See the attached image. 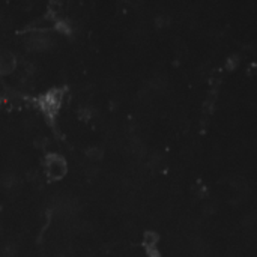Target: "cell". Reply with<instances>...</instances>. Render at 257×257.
<instances>
[{
    "mask_svg": "<svg viewBox=\"0 0 257 257\" xmlns=\"http://www.w3.org/2000/svg\"><path fill=\"white\" fill-rule=\"evenodd\" d=\"M86 157L90 160V161H98L102 158V149L99 146H90L87 150H86Z\"/></svg>",
    "mask_w": 257,
    "mask_h": 257,
    "instance_id": "8992f818",
    "label": "cell"
},
{
    "mask_svg": "<svg viewBox=\"0 0 257 257\" xmlns=\"http://www.w3.org/2000/svg\"><path fill=\"white\" fill-rule=\"evenodd\" d=\"M45 169H47V175L50 179L59 181L66 175L68 164L64 157L50 153V155H47V158H45Z\"/></svg>",
    "mask_w": 257,
    "mask_h": 257,
    "instance_id": "6da1fadb",
    "label": "cell"
},
{
    "mask_svg": "<svg viewBox=\"0 0 257 257\" xmlns=\"http://www.w3.org/2000/svg\"><path fill=\"white\" fill-rule=\"evenodd\" d=\"M17 176L14 173H6L3 178H2V184L5 185V188H12L17 185Z\"/></svg>",
    "mask_w": 257,
    "mask_h": 257,
    "instance_id": "52a82bcc",
    "label": "cell"
},
{
    "mask_svg": "<svg viewBox=\"0 0 257 257\" xmlns=\"http://www.w3.org/2000/svg\"><path fill=\"white\" fill-rule=\"evenodd\" d=\"M51 44H53V41L45 35V32H35L26 38V47L27 50H32V51L47 50L51 47Z\"/></svg>",
    "mask_w": 257,
    "mask_h": 257,
    "instance_id": "7a4b0ae2",
    "label": "cell"
},
{
    "mask_svg": "<svg viewBox=\"0 0 257 257\" xmlns=\"http://www.w3.org/2000/svg\"><path fill=\"white\" fill-rule=\"evenodd\" d=\"M238 64H239V58H238L236 55L229 56L227 61H226V69H227V71H233V69L238 66Z\"/></svg>",
    "mask_w": 257,
    "mask_h": 257,
    "instance_id": "ba28073f",
    "label": "cell"
},
{
    "mask_svg": "<svg viewBox=\"0 0 257 257\" xmlns=\"http://www.w3.org/2000/svg\"><path fill=\"white\" fill-rule=\"evenodd\" d=\"M17 68V58L11 51L0 50V75H8Z\"/></svg>",
    "mask_w": 257,
    "mask_h": 257,
    "instance_id": "3957f363",
    "label": "cell"
},
{
    "mask_svg": "<svg viewBox=\"0 0 257 257\" xmlns=\"http://www.w3.org/2000/svg\"><path fill=\"white\" fill-rule=\"evenodd\" d=\"M158 242H160V235L155 230H147L144 233V236H143V245L146 247V250L147 248H157Z\"/></svg>",
    "mask_w": 257,
    "mask_h": 257,
    "instance_id": "277c9868",
    "label": "cell"
},
{
    "mask_svg": "<svg viewBox=\"0 0 257 257\" xmlns=\"http://www.w3.org/2000/svg\"><path fill=\"white\" fill-rule=\"evenodd\" d=\"M47 144H48V140H47L45 137H38V138L35 140V146H36L38 149H45Z\"/></svg>",
    "mask_w": 257,
    "mask_h": 257,
    "instance_id": "8fae6325",
    "label": "cell"
},
{
    "mask_svg": "<svg viewBox=\"0 0 257 257\" xmlns=\"http://www.w3.org/2000/svg\"><path fill=\"white\" fill-rule=\"evenodd\" d=\"M155 24L158 26V27H166V26H169L170 24V17H167V15H158L157 17V20H155Z\"/></svg>",
    "mask_w": 257,
    "mask_h": 257,
    "instance_id": "9c48e42d",
    "label": "cell"
},
{
    "mask_svg": "<svg viewBox=\"0 0 257 257\" xmlns=\"http://www.w3.org/2000/svg\"><path fill=\"white\" fill-rule=\"evenodd\" d=\"M215 99H217L215 93H211V95L208 96V99H206V109L212 110V107H214V104H215Z\"/></svg>",
    "mask_w": 257,
    "mask_h": 257,
    "instance_id": "7c38bea8",
    "label": "cell"
},
{
    "mask_svg": "<svg viewBox=\"0 0 257 257\" xmlns=\"http://www.w3.org/2000/svg\"><path fill=\"white\" fill-rule=\"evenodd\" d=\"M147 257H163L158 248H147Z\"/></svg>",
    "mask_w": 257,
    "mask_h": 257,
    "instance_id": "4fadbf2b",
    "label": "cell"
},
{
    "mask_svg": "<svg viewBox=\"0 0 257 257\" xmlns=\"http://www.w3.org/2000/svg\"><path fill=\"white\" fill-rule=\"evenodd\" d=\"M96 173H98V167H96V166H89V167H87V175L93 176V175H96Z\"/></svg>",
    "mask_w": 257,
    "mask_h": 257,
    "instance_id": "5bb4252c",
    "label": "cell"
},
{
    "mask_svg": "<svg viewBox=\"0 0 257 257\" xmlns=\"http://www.w3.org/2000/svg\"><path fill=\"white\" fill-rule=\"evenodd\" d=\"M55 29L62 33V35H71L72 32V24L68 20H56L55 23Z\"/></svg>",
    "mask_w": 257,
    "mask_h": 257,
    "instance_id": "5b68a950",
    "label": "cell"
},
{
    "mask_svg": "<svg viewBox=\"0 0 257 257\" xmlns=\"http://www.w3.org/2000/svg\"><path fill=\"white\" fill-rule=\"evenodd\" d=\"M92 115H93V109H92V107H83V109L80 110V116H81L83 119H90Z\"/></svg>",
    "mask_w": 257,
    "mask_h": 257,
    "instance_id": "30bf717a",
    "label": "cell"
}]
</instances>
